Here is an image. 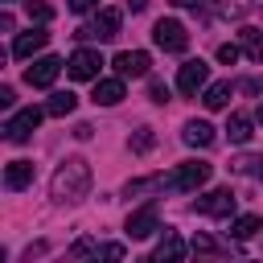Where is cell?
I'll return each instance as SVG.
<instances>
[{"mask_svg": "<svg viewBox=\"0 0 263 263\" xmlns=\"http://www.w3.org/2000/svg\"><path fill=\"white\" fill-rule=\"evenodd\" d=\"M259 123H263V103H259Z\"/></svg>", "mask_w": 263, "mask_h": 263, "instance_id": "34", "label": "cell"}, {"mask_svg": "<svg viewBox=\"0 0 263 263\" xmlns=\"http://www.w3.org/2000/svg\"><path fill=\"white\" fill-rule=\"evenodd\" d=\"M193 251H201V255H222V251H230V247H222V242H214V238L197 234V238H193Z\"/></svg>", "mask_w": 263, "mask_h": 263, "instance_id": "27", "label": "cell"}, {"mask_svg": "<svg viewBox=\"0 0 263 263\" xmlns=\"http://www.w3.org/2000/svg\"><path fill=\"white\" fill-rule=\"evenodd\" d=\"M234 168L247 177H263V156H242V160H234Z\"/></svg>", "mask_w": 263, "mask_h": 263, "instance_id": "26", "label": "cell"}, {"mask_svg": "<svg viewBox=\"0 0 263 263\" xmlns=\"http://www.w3.org/2000/svg\"><path fill=\"white\" fill-rule=\"evenodd\" d=\"M181 140H185L189 148H210V144H214V127H210L205 119H189L185 132H181Z\"/></svg>", "mask_w": 263, "mask_h": 263, "instance_id": "14", "label": "cell"}, {"mask_svg": "<svg viewBox=\"0 0 263 263\" xmlns=\"http://www.w3.org/2000/svg\"><path fill=\"white\" fill-rule=\"evenodd\" d=\"M119 21H123V12H119V8H99V16H95L86 29H78V37L111 41V37H119Z\"/></svg>", "mask_w": 263, "mask_h": 263, "instance_id": "5", "label": "cell"}, {"mask_svg": "<svg viewBox=\"0 0 263 263\" xmlns=\"http://www.w3.org/2000/svg\"><path fill=\"white\" fill-rule=\"evenodd\" d=\"M205 181H210V164H205V160H189V164H181V168L168 177V189L193 193V189H201Z\"/></svg>", "mask_w": 263, "mask_h": 263, "instance_id": "4", "label": "cell"}, {"mask_svg": "<svg viewBox=\"0 0 263 263\" xmlns=\"http://www.w3.org/2000/svg\"><path fill=\"white\" fill-rule=\"evenodd\" d=\"M144 4H148V0H127V8H132V12H144Z\"/></svg>", "mask_w": 263, "mask_h": 263, "instance_id": "32", "label": "cell"}, {"mask_svg": "<svg viewBox=\"0 0 263 263\" xmlns=\"http://www.w3.org/2000/svg\"><path fill=\"white\" fill-rule=\"evenodd\" d=\"M74 107H78V99H74L70 90H58V95H49V103H45V115L62 119V115H70Z\"/></svg>", "mask_w": 263, "mask_h": 263, "instance_id": "20", "label": "cell"}, {"mask_svg": "<svg viewBox=\"0 0 263 263\" xmlns=\"http://www.w3.org/2000/svg\"><path fill=\"white\" fill-rule=\"evenodd\" d=\"M41 115H45L41 107H25V111H16V115H12L8 123H4V140H8V144H25V140H29L33 132H37Z\"/></svg>", "mask_w": 263, "mask_h": 263, "instance_id": "3", "label": "cell"}, {"mask_svg": "<svg viewBox=\"0 0 263 263\" xmlns=\"http://www.w3.org/2000/svg\"><path fill=\"white\" fill-rule=\"evenodd\" d=\"M99 0H70V12H90Z\"/></svg>", "mask_w": 263, "mask_h": 263, "instance_id": "30", "label": "cell"}, {"mask_svg": "<svg viewBox=\"0 0 263 263\" xmlns=\"http://www.w3.org/2000/svg\"><path fill=\"white\" fill-rule=\"evenodd\" d=\"M255 230H263V218H259V214H242V218L230 222V234H234V238H251Z\"/></svg>", "mask_w": 263, "mask_h": 263, "instance_id": "21", "label": "cell"}, {"mask_svg": "<svg viewBox=\"0 0 263 263\" xmlns=\"http://www.w3.org/2000/svg\"><path fill=\"white\" fill-rule=\"evenodd\" d=\"M230 99H234V86H230V82H214V86L201 90V103H205L210 111H222Z\"/></svg>", "mask_w": 263, "mask_h": 263, "instance_id": "18", "label": "cell"}, {"mask_svg": "<svg viewBox=\"0 0 263 263\" xmlns=\"http://www.w3.org/2000/svg\"><path fill=\"white\" fill-rule=\"evenodd\" d=\"M205 82H210V66H205L201 58L185 62L181 74H177V90H181V95H197V90H205Z\"/></svg>", "mask_w": 263, "mask_h": 263, "instance_id": "7", "label": "cell"}, {"mask_svg": "<svg viewBox=\"0 0 263 263\" xmlns=\"http://www.w3.org/2000/svg\"><path fill=\"white\" fill-rule=\"evenodd\" d=\"M152 41L164 49V53H185V45H189V33H185V25L181 21H156V29H152Z\"/></svg>", "mask_w": 263, "mask_h": 263, "instance_id": "2", "label": "cell"}, {"mask_svg": "<svg viewBox=\"0 0 263 263\" xmlns=\"http://www.w3.org/2000/svg\"><path fill=\"white\" fill-rule=\"evenodd\" d=\"M58 74H62V58H37V62L25 70V82H29V86H53Z\"/></svg>", "mask_w": 263, "mask_h": 263, "instance_id": "11", "label": "cell"}, {"mask_svg": "<svg viewBox=\"0 0 263 263\" xmlns=\"http://www.w3.org/2000/svg\"><path fill=\"white\" fill-rule=\"evenodd\" d=\"M238 53H242V45H230V41H226V45H218V62H226V66H234V62H238Z\"/></svg>", "mask_w": 263, "mask_h": 263, "instance_id": "28", "label": "cell"}, {"mask_svg": "<svg viewBox=\"0 0 263 263\" xmlns=\"http://www.w3.org/2000/svg\"><path fill=\"white\" fill-rule=\"evenodd\" d=\"M193 210L205 214V218H230V214H234V193H230V189H210L205 197H197Z\"/></svg>", "mask_w": 263, "mask_h": 263, "instance_id": "8", "label": "cell"}, {"mask_svg": "<svg viewBox=\"0 0 263 263\" xmlns=\"http://www.w3.org/2000/svg\"><path fill=\"white\" fill-rule=\"evenodd\" d=\"M152 103H168V86L164 82H152Z\"/></svg>", "mask_w": 263, "mask_h": 263, "instance_id": "29", "label": "cell"}, {"mask_svg": "<svg viewBox=\"0 0 263 263\" xmlns=\"http://www.w3.org/2000/svg\"><path fill=\"white\" fill-rule=\"evenodd\" d=\"M160 185H168L164 177H140V181H127V197H140V193H152V189H160Z\"/></svg>", "mask_w": 263, "mask_h": 263, "instance_id": "22", "label": "cell"}, {"mask_svg": "<svg viewBox=\"0 0 263 263\" xmlns=\"http://www.w3.org/2000/svg\"><path fill=\"white\" fill-rule=\"evenodd\" d=\"M152 144H156L152 127H140V132H136V136L127 140V148H132V152H140V156H144V152H152Z\"/></svg>", "mask_w": 263, "mask_h": 263, "instance_id": "23", "label": "cell"}, {"mask_svg": "<svg viewBox=\"0 0 263 263\" xmlns=\"http://www.w3.org/2000/svg\"><path fill=\"white\" fill-rule=\"evenodd\" d=\"M185 255V242L173 234V230H164V238L152 247V263H164V259H181Z\"/></svg>", "mask_w": 263, "mask_h": 263, "instance_id": "16", "label": "cell"}, {"mask_svg": "<svg viewBox=\"0 0 263 263\" xmlns=\"http://www.w3.org/2000/svg\"><path fill=\"white\" fill-rule=\"evenodd\" d=\"M12 99H16V95H12V86H0V107H4V111L12 107Z\"/></svg>", "mask_w": 263, "mask_h": 263, "instance_id": "31", "label": "cell"}, {"mask_svg": "<svg viewBox=\"0 0 263 263\" xmlns=\"http://www.w3.org/2000/svg\"><path fill=\"white\" fill-rule=\"evenodd\" d=\"M99 66H103L99 49H74L70 62H66V74L78 78V82H90V78H99Z\"/></svg>", "mask_w": 263, "mask_h": 263, "instance_id": "6", "label": "cell"}, {"mask_svg": "<svg viewBox=\"0 0 263 263\" xmlns=\"http://www.w3.org/2000/svg\"><path fill=\"white\" fill-rule=\"evenodd\" d=\"M115 74L119 78H144L148 74V66H152V58L144 53V49H123V53H115Z\"/></svg>", "mask_w": 263, "mask_h": 263, "instance_id": "10", "label": "cell"}, {"mask_svg": "<svg viewBox=\"0 0 263 263\" xmlns=\"http://www.w3.org/2000/svg\"><path fill=\"white\" fill-rule=\"evenodd\" d=\"M156 230H160V214H156V205H152V201L127 214V234H132V238H152Z\"/></svg>", "mask_w": 263, "mask_h": 263, "instance_id": "9", "label": "cell"}, {"mask_svg": "<svg viewBox=\"0 0 263 263\" xmlns=\"http://www.w3.org/2000/svg\"><path fill=\"white\" fill-rule=\"evenodd\" d=\"M53 201H82L86 189H90V164L82 156H66L53 173Z\"/></svg>", "mask_w": 263, "mask_h": 263, "instance_id": "1", "label": "cell"}, {"mask_svg": "<svg viewBox=\"0 0 263 263\" xmlns=\"http://www.w3.org/2000/svg\"><path fill=\"white\" fill-rule=\"evenodd\" d=\"M226 136H230V144H247L255 132H251V115H242V111H234L230 119H226Z\"/></svg>", "mask_w": 263, "mask_h": 263, "instance_id": "19", "label": "cell"}, {"mask_svg": "<svg viewBox=\"0 0 263 263\" xmlns=\"http://www.w3.org/2000/svg\"><path fill=\"white\" fill-rule=\"evenodd\" d=\"M242 4H247V0H230V12H238V8H242Z\"/></svg>", "mask_w": 263, "mask_h": 263, "instance_id": "33", "label": "cell"}, {"mask_svg": "<svg viewBox=\"0 0 263 263\" xmlns=\"http://www.w3.org/2000/svg\"><path fill=\"white\" fill-rule=\"evenodd\" d=\"M123 99V78H95V103L99 107H115Z\"/></svg>", "mask_w": 263, "mask_h": 263, "instance_id": "13", "label": "cell"}, {"mask_svg": "<svg viewBox=\"0 0 263 263\" xmlns=\"http://www.w3.org/2000/svg\"><path fill=\"white\" fill-rule=\"evenodd\" d=\"M238 45H242V53L251 62H263V29H255V25L238 29Z\"/></svg>", "mask_w": 263, "mask_h": 263, "instance_id": "17", "label": "cell"}, {"mask_svg": "<svg viewBox=\"0 0 263 263\" xmlns=\"http://www.w3.org/2000/svg\"><path fill=\"white\" fill-rule=\"evenodd\" d=\"M86 255H103V247H99L95 238H82V242L70 247V259H86Z\"/></svg>", "mask_w": 263, "mask_h": 263, "instance_id": "25", "label": "cell"}, {"mask_svg": "<svg viewBox=\"0 0 263 263\" xmlns=\"http://www.w3.org/2000/svg\"><path fill=\"white\" fill-rule=\"evenodd\" d=\"M25 12H29V21H37V25H45V21L53 16V8H49L45 0H25Z\"/></svg>", "mask_w": 263, "mask_h": 263, "instance_id": "24", "label": "cell"}, {"mask_svg": "<svg viewBox=\"0 0 263 263\" xmlns=\"http://www.w3.org/2000/svg\"><path fill=\"white\" fill-rule=\"evenodd\" d=\"M25 185H33V164L29 160H12L8 168H4V189H25Z\"/></svg>", "mask_w": 263, "mask_h": 263, "instance_id": "15", "label": "cell"}, {"mask_svg": "<svg viewBox=\"0 0 263 263\" xmlns=\"http://www.w3.org/2000/svg\"><path fill=\"white\" fill-rule=\"evenodd\" d=\"M45 41H49V33H45V29H29V33H21V37L12 41V58H33Z\"/></svg>", "mask_w": 263, "mask_h": 263, "instance_id": "12", "label": "cell"}]
</instances>
